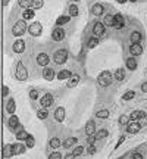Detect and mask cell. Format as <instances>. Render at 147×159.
Masks as SVG:
<instances>
[{
  "instance_id": "1",
  "label": "cell",
  "mask_w": 147,
  "mask_h": 159,
  "mask_svg": "<svg viewBox=\"0 0 147 159\" xmlns=\"http://www.w3.org/2000/svg\"><path fill=\"white\" fill-rule=\"evenodd\" d=\"M97 83H99L102 87H108V86H110V84H112V74H110L109 71H103V72L99 75Z\"/></svg>"
},
{
  "instance_id": "2",
  "label": "cell",
  "mask_w": 147,
  "mask_h": 159,
  "mask_svg": "<svg viewBox=\"0 0 147 159\" xmlns=\"http://www.w3.org/2000/svg\"><path fill=\"white\" fill-rule=\"evenodd\" d=\"M25 30H27V21H18L13 25L12 33H13V35H22L25 34Z\"/></svg>"
},
{
  "instance_id": "3",
  "label": "cell",
  "mask_w": 147,
  "mask_h": 159,
  "mask_svg": "<svg viewBox=\"0 0 147 159\" xmlns=\"http://www.w3.org/2000/svg\"><path fill=\"white\" fill-rule=\"evenodd\" d=\"M15 77L18 78L19 81H25L27 80V77H28V72L25 69V66H24V63H18V68H16V74H15Z\"/></svg>"
},
{
  "instance_id": "4",
  "label": "cell",
  "mask_w": 147,
  "mask_h": 159,
  "mask_svg": "<svg viewBox=\"0 0 147 159\" xmlns=\"http://www.w3.org/2000/svg\"><path fill=\"white\" fill-rule=\"evenodd\" d=\"M68 59V52L66 50H57L55 53V62L56 63H65Z\"/></svg>"
},
{
  "instance_id": "5",
  "label": "cell",
  "mask_w": 147,
  "mask_h": 159,
  "mask_svg": "<svg viewBox=\"0 0 147 159\" xmlns=\"http://www.w3.org/2000/svg\"><path fill=\"white\" fill-rule=\"evenodd\" d=\"M40 105H41L43 109L50 107V106L53 105V96H52V94H44V96H43V99L40 100Z\"/></svg>"
},
{
  "instance_id": "6",
  "label": "cell",
  "mask_w": 147,
  "mask_h": 159,
  "mask_svg": "<svg viewBox=\"0 0 147 159\" xmlns=\"http://www.w3.org/2000/svg\"><path fill=\"white\" fill-rule=\"evenodd\" d=\"M52 38L55 40V41H62L63 38H65V31L60 28V27H57L53 30V33H52Z\"/></svg>"
},
{
  "instance_id": "7",
  "label": "cell",
  "mask_w": 147,
  "mask_h": 159,
  "mask_svg": "<svg viewBox=\"0 0 147 159\" xmlns=\"http://www.w3.org/2000/svg\"><path fill=\"white\" fill-rule=\"evenodd\" d=\"M30 34L34 35V37H37V35L41 34V30H43V27H41V24H38V22H34L33 25H30Z\"/></svg>"
},
{
  "instance_id": "8",
  "label": "cell",
  "mask_w": 147,
  "mask_h": 159,
  "mask_svg": "<svg viewBox=\"0 0 147 159\" xmlns=\"http://www.w3.org/2000/svg\"><path fill=\"white\" fill-rule=\"evenodd\" d=\"M93 33H94V35H97V37L103 35L105 34V24H102V22H96L94 27H93Z\"/></svg>"
},
{
  "instance_id": "9",
  "label": "cell",
  "mask_w": 147,
  "mask_h": 159,
  "mask_svg": "<svg viewBox=\"0 0 147 159\" xmlns=\"http://www.w3.org/2000/svg\"><path fill=\"white\" fill-rule=\"evenodd\" d=\"M140 128H141V125H140V124L135 122V121H132V122L128 124L127 131H128L129 134H135V133H138V131H140Z\"/></svg>"
},
{
  "instance_id": "10",
  "label": "cell",
  "mask_w": 147,
  "mask_h": 159,
  "mask_svg": "<svg viewBox=\"0 0 147 159\" xmlns=\"http://www.w3.org/2000/svg\"><path fill=\"white\" fill-rule=\"evenodd\" d=\"M129 52H131V54H134V56H138V54H141V53H143V46H141L140 43L131 44V47H129Z\"/></svg>"
},
{
  "instance_id": "11",
  "label": "cell",
  "mask_w": 147,
  "mask_h": 159,
  "mask_svg": "<svg viewBox=\"0 0 147 159\" xmlns=\"http://www.w3.org/2000/svg\"><path fill=\"white\" fill-rule=\"evenodd\" d=\"M37 63H38V65H41V66L49 65V56H47L46 53H40V54L37 56Z\"/></svg>"
},
{
  "instance_id": "12",
  "label": "cell",
  "mask_w": 147,
  "mask_h": 159,
  "mask_svg": "<svg viewBox=\"0 0 147 159\" xmlns=\"http://www.w3.org/2000/svg\"><path fill=\"white\" fill-rule=\"evenodd\" d=\"M115 24H113V27L116 28V30H121L122 27H124V16L121 15V13H118V15H115Z\"/></svg>"
},
{
  "instance_id": "13",
  "label": "cell",
  "mask_w": 147,
  "mask_h": 159,
  "mask_svg": "<svg viewBox=\"0 0 147 159\" xmlns=\"http://www.w3.org/2000/svg\"><path fill=\"white\" fill-rule=\"evenodd\" d=\"M24 50H25V43H24L22 40H16V41L13 43V52L22 53Z\"/></svg>"
},
{
  "instance_id": "14",
  "label": "cell",
  "mask_w": 147,
  "mask_h": 159,
  "mask_svg": "<svg viewBox=\"0 0 147 159\" xmlns=\"http://www.w3.org/2000/svg\"><path fill=\"white\" fill-rule=\"evenodd\" d=\"M131 121H137L138 118H146V112L144 110H134L131 115H129Z\"/></svg>"
},
{
  "instance_id": "15",
  "label": "cell",
  "mask_w": 147,
  "mask_h": 159,
  "mask_svg": "<svg viewBox=\"0 0 147 159\" xmlns=\"http://www.w3.org/2000/svg\"><path fill=\"white\" fill-rule=\"evenodd\" d=\"M55 118H56V121H59V122H62V121L65 119V109H63V107H57V109H56Z\"/></svg>"
},
{
  "instance_id": "16",
  "label": "cell",
  "mask_w": 147,
  "mask_h": 159,
  "mask_svg": "<svg viewBox=\"0 0 147 159\" xmlns=\"http://www.w3.org/2000/svg\"><path fill=\"white\" fill-rule=\"evenodd\" d=\"M43 77L46 78V80H53L55 78V71L52 69V68H44V71H43Z\"/></svg>"
},
{
  "instance_id": "17",
  "label": "cell",
  "mask_w": 147,
  "mask_h": 159,
  "mask_svg": "<svg viewBox=\"0 0 147 159\" xmlns=\"http://www.w3.org/2000/svg\"><path fill=\"white\" fill-rule=\"evenodd\" d=\"M78 83H79V75L74 74V75L69 77V80H68V87H75Z\"/></svg>"
},
{
  "instance_id": "18",
  "label": "cell",
  "mask_w": 147,
  "mask_h": 159,
  "mask_svg": "<svg viewBox=\"0 0 147 159\" xmlns=\"http://www.w3.org/2000/svg\"><path fill=\"white\" fill-rule=\"evenodd\" d=\"M94 131H96V124L93 122V121H88L87 125H85V133H87L88 136H93Z\"/></svg>"
},
{
  "instance_id": "19",
  "label": "cell",
  "mask_w": 147,
  "mask_h": 159,
  "mask_svg": "<svg viewBox=\"0 0 147 159\" xmlns=\"http://www.w3.org/2000/svg\"><path fill=\"white\" fill-rule=\"evenodd\" d=\"M12 155H13V146L6 144L4 149H3V156H4V158H10Z\"/></svg>"
},
{
  "instance_id": "20",
  "label": "cell",
  "mask_w": 147,
  "mask_h": 159,
  "mask_svg": "<svg viewBox=\"0 0 147 159\" xmlns=\"http://www.w3.org/2000/svg\"><path fill=\"white\" fill-rule=\"evenodd\" d=\"M141 37H143V35H141L140 31H134V33L131 34V43H132V44L140 43V41H141Z\"/></svg>"
},
{
  "instance_id": "21",
  "label": "cell",
  "mask_w": 147,
  "mask_h": 159,
  "mask_svg": "<svg viewBox=\"0 0 147 159\" xmlns=\"http://www.w3.org/2000/svg\"><path fill=\"white\" fill-rule=\"evenodd\" d=\"M24 152H25V146L24 144H21V143L13 144V155H21Z\"/></svg>"
},
{
  "instance_id": "22",
  "label": "cell",
  "mask_w": 147,
  "mask_h": 159,
  "mask_svg": "<svg viewBox=\"0 0 147 159\" xmlns=\"http://www.w3.org/2000/svg\"><path fill=\"white\" fill-rule=\"evenodd\" d=\"M9 127L12 128V130H16L19 127V121H18V118L13 115V116H10V119H9Z\"/></svg>"
},
{
  "instance_id": "23",
  "label": "cell",
  "mask_w": 147,
  "mask_h": 159,
  "mask_svg": "<svg viewBox=\"0 0 147 159\" xmlns=\"http://www.w3.org/2000/svg\"><path fill=\"white\" fill-rule=\"evenodd\" d=\"M15 109H16L15 100H13V99H10V100L7 102V105H6V110H7L9 113H13V112H15Z\"/></svg>"
},
{
  "instance_id": "24",
  "label": "cell",
  "mask_w": 147,
  "mask_h": 159,
  "mask_svg": "<svg viewBox=\"0 0 147 159\" xmlns=\"http://www.w3.org/2000/svg\"><path fill=\"white\" fill-rule=\"evenodd\" d=\"M22 18H24L25 21L33 19V18H34V10H33V9H25V10H24V13H22Z\"/></svg>"
},
{
  "instance_id": "25",
  "label": "cell",
  "mask_w": 147,
  "mask_h": 159,
  "mask_svg": "<svg viewBox=\"0 0 147 159\" xmlns=\"http://www.w3.org/2000/svg\"><path fill=\"white\" fill-rule=\"evenodd\" d=\"M127 68H129L131 71L137 69V62H135L134 57H128V59H127Z\"/></svg>"
},
{
  "instance_id": "26",
  "label": "cell",
  "mask_w": 147,
  "mask_h": 159,
  "mask_svg": "<svg viewBox=\"0 0 147 159\" xmlns=\"http://www.w3.org/2000/svg\"><path fill=\"white\" fill-rule=\"evenodd\" d=\"M93 13H94L96 16L102 15V13H103V6H102V4H94V6H93Z\"/></svg>"
},
{
  "instance_id": "27",
  "label": "cell",
  "mask_w": 147,
  "mask_h": 159,
  "mask_svg": "<svg viewBox=\"0 0 147 159\" xmlns=\"http://www.w3.org/2000/svg\"><path fill=\"white\" fill-rule=\"evenodd\" d=\"M125 78V72H124V69H116V72H115V80H118V81H122Z\"/></svg>"
},
{
  "instance_id": "28",
  "label": "cell",
  "mask_w": 147,
  "mask_h": 159,
  "mask_svg": "<svg viewBox=\"0 0 147 159\" xmlns=\"http://www.w3.org/2000/svg\"><path fill=\"white\" fill-rule=\"evenodd\" d=\"M69 77H71V72L66 69L60 71V72L57 74V78H59V80H66V78H69Z\"/></svg>"
},
{
  "instance_id": "29",
  "label": "cell",
  "mask_w": 147,
  "mask_h": 159,
  "mask_svg": "<svg viewBox=\"0 0 147 159\" xmlns=\"http://www.w3.org/2000/svg\"><path fill=\"white\" fill-rule=\"evenodd\" d=\"M103 21H105V25H108V27H113V24H115V18L112 15H106Z\"/></svg>"
},
{
  "instance_id": "30",
  "label": "cell",
  "mask_w": 147,
  "mask_h": 159,
  "mask_svg": "<svg viewBox=\"0 0 147 159\" xmlns=\"http://www.w3.org/2000/svg\"><path fill=\"white\" fill-rule=\"evenodd\" d=\"M18 3H19V6H21V7H24V9H27V7L33 6V0H19Z\"/></svg>"
},
{
  "instance_id": "31",
  "label": "cell",
  "mask_w": 147,
  "mask_h": 159,
  "mask_svg": "<svg viewBox=\"0 0 147 159\" xmlns=\"http://www.w3.org/2000/svg\"><path fill=\"white\" fill-rule=\"evenodd\" d=\"M69 19H71L69 16H59V18H57V21H56V24L60 27V25H63V24H68V22H69Z\"/></svg>"
},
{
  "instance_id": "32",
  "label": "cell",
  "mask_w": 147,
  "mask_h": 159,
  "mask_svg": "<svg viewBox=\"0 0 147 159\" xmlns=\"http://www.w3.org/2000/svg\"><path fill=\"white\" fill-rule=\"evenodd\" d=\"M28 136H30V134H27V133H25V130H22V131H19V133H16V139H18V140H27V139H28Z\"/></svg>"
},
{
  "instance_id": "33",
  "label": "cell",
  "mask_w": 147,
  "mask_h": 159,
  "mask_svg": "<svg viewBox=\"0 0 147 159\" xmlns=\"http://www.w3.org/2000/svg\"><path fill=\"white\" fill-rule=\"evenodd\" d=\"M75 143H76V139H75V137H72V139H66V140L63 141V146H65L66 149H69V147H71L72 144H75Z\"/></svg>"
},
{
  "instance_id": "34",
  "label": "cell",
  "mask_w": 147,
  "mask_h": 159,
  "mask_svg": "<svg viewBox=\"0 0 147 159\" xmlns=\"http://www.w3.org/2000/svg\"><path fill=\"white\" fill-rule=\"evenodd\" d=\"M72 153L75 155V158H76V156H81V155L84 153V147H82V146H76V147L74 149Z\"/></svg>"
},
{
  "instance_id": "35",
  "label": "cell",
  "mask_w": 147,
  "mask_h": 159,
  "mask_svg": "<svg viewBox=\"0 0 147 159\" xmlns=\"http://www.w3.org/2000/svg\"><path fill=\"white\" fill-rule=\"evenodd\" d=\"M97 44H99V40H97L96 37H94V38H90V40H88V43H87L88 49H94V47H96Z\"/></svg>"
},
{
  "instance_id": "36",
  "label": "cell",
  "mask_w": 147,
  "mask_h": 159,
  "mask_svg": "<svg viewBox=\"0 0 147 159\" xmlns=\"http://www.w3.org/2000/svg\"><path fill=\"white\" fill-rule=\"evenodd\" d=\"M134 96H135V93H134L132 90H129V91H127V93L122 96V99H124V100H131V99H134Z\"/></svg>"
},
{
  "instance_id": "37",
  "label": "cell",
  "mask_w": 147,
  "mask_h": 159,
  "mask_svg": "<svg viewBox=\"0 0 147 159\" xmlns=\"http://www.w3.org/2000/svg\"><path fill=\"white\" fill-rule=\"evenodd\" d=\"M47 115H49V113H47V110H46V109H41V110H38V112H37V116H38L40 119H46V118H47Z\"/></svg>"
},
{
  "instance_id": "38",
  "label": "cell",
  "mask_w": 147,
  "mask_h": 159,
  "mask_svg": "<svg viewBox=\"0 0 147 159\" xmlns=\"http://www.w3.org/2000/svg\"><path fill=\"white\" fill-rule=\"evenodd\" d=\"M43 4H44L43 0H33V7H34V9H41Z\"/></svg>"
},
{
  "instance_id": "39",
  "label": "cell",
  "mask_w": 147,
  "mask_h": 159,
  "mask_svg": "<svg viewBox=\"0 0 147 159\" xmlns=\"http://www.w3.org/2000/svg\"><path fill=\"white\" fill-rule=\"evenodd\" d=\"M50 146H52V147H53V149H57V147H60V140H59V139H52V140H50Z\"/></svg>"
},
{
  "instance_id": "40",
  "label": "cell",
  "mask_w": 147,
  "mask_h": 159,
  "mask_svg": "<svg viewBox=\"0 0 147 159\" xmlns=\"http://www.w3.org/2000/svg\"><path fill=\"white\" fill-rule=\"evenodd\" d=\"M108 116H109V110H99V112H97V118L105 119V118H108Z\"/></svg>"
},
{
  "instance_id": "41",
  "label": "cell",
  "mask_w": 147,
  "mask_h": 159,
  "mask_svg": "<svg viewBox=\"0 0 147 159\" xmlns=\"http://www.w3.org/2000/svg\"><path fill=\"white\" fill-rule=\"evenodd\" d=\"M105 137H108V131H106V130H100V131L96 134V139H105Z\"/></svg>"
},
{
  "instance_id": "42",
  "label": "cell",
  "mask_w": 147,
  "mask_h": 159,
  "mask_svg": "<svg viewBox=\"0 0 147 159\" xmlns=\"http://www.w3.org/2000/svg\"><path fill=\"white\" fill-rule=\"evenodd\" d=\"M69 13H71V16H76V15H78V7H76L75 4H71V7H69Z\"/></svg>"
},
{
  "instance_id": "43",
  "label": "cell",
  "mask_w": 147,
  "mask_h": 159,
  "mask_svg": "<svg viewBox=\"0 0 147 159\" xmlns=\"http://www.w3.org/2000/svg\"><path fill=\"white\" fill-rule=\"evenodd\" d=\"M34 144H36L34 137H33V136H28V139H27V146H28V147H34Z\"/></svg>"
},
{
  "instance_id": "44",
  "label": "cell",
  "mask_w": 147,
  "mask_h": 159,
  "mask_svg": "<svg viewBox=\"0 0 147 159\" xmlns=\"http://www.w3.org/2000/svg\"><path fill=\"white\" fill-rule=\"evenodd\" d=\"M129 119H131V118H129V115H124V116H121V118H119V124L125 125V124H128Z\"/></svg>"
},
{
  "instance_id": "45",
  "label": "cell",
  "mask_w": 147,
  "mask_h": 159,
  "mask_svg": "<svg viewBox=\"0 0 147 159\" xmlns=\"http://www.w3.org/2000/svg\"><path fill=\"white\" fill-rule=\"evenodd\" d=\"M49 159H62V153L60 152H53V153H50Z\"/></svg>"
},
{
  "instance_id": "46",
  "label": "cell",
  "mask_w": 147,
  "mask_h": 159,
  "mask_svg": "<svg viewBox=\"0 0 147 159\" xmlns=\"http://www.w3.org/2000/svg\"><path fill=\"white\" fill-rule=\"evenodd\" d=\"M30 97H31L33 100H36L37 97H38V91H37V90H31V91H30Z\"/></svg>"
},
{
  "instance_id": "47",
  "label": "cell",
  "mask_w": 147,
  "mask_h": 159,
  "mask_svg": "<svg viewBox=\"0 0 147 159\" xmlns=\"http://www.w3.org/2000/svg\"><path fill=\"white\" fill-rule=\"evenodd\" d=\"M94 152H96V146H94V144H90V147H88V153L93 155Z\"/></svg>"
},
{
  "instance_id": "48",
  "label": "cell",
  "mask_w": 147,
  "mask_h": 159,
  "mask_svg": "<svg viewBox=\"0 0 147 159\" xmlns=\"http://www.w3.org/2000/svg\"><path fill=\"white\" fill-rule=\"evenodd\" d=\"M132 159H143V156H141L140 153H134V155H132Z\"/></svg>"
},
{
  "instance_id": "49",
  "label": "cell",
  "mask_w": 147,
  "mask_h": 159,
  "mask_svg": "<svg viewBox=\"0 0 147 159\" xmlns=\"http://www.w3.org/2000/svg\"><path fill=\"white\" fill-rule=\"evenodd\" d=\"M7 93H9V88H7V86H4L3 87V96H7Z\"/></svg>"
},
{
  "instance_id": "50",
  "label": "cell",
  "mask_w": 147,
  "mask_h": 159,
  "mask_svg": "<svg viewBox=\"0 0 147 159\" xmlns=\"http://www.w3.org/2000/svg\"><path fill=\"white\" fill-rule=\"evenodd\" d=\"M65 159H75V155H74V153H68Z\"/></svg>"
},
{
  "instance_id": "51",
  "label": "cell",
  "mask_w": 147,
  "mask_h": 159,
  "mask_svg": "<svg viewBox=\"0 0 147 159\" xmlns=\"http://www.w3.org/2000/svg\"><path fill=\"white\" fill-rule=\"evenodd\" d=\"M124 139H125V137H124V136H122V137H121V139H119V141H118V144H116V147H119V144H121V143H122V141H124Z\"/></svg>"
},
{
  "instance_id": "52",
  "label": "cell",
  "mask_w": 147,
  "mask_h": 159,
  "mask_svg": "<svg viewBox=\"0 0 147 159\" xmlns=\"http://www.w3.org/2000/svg\"><path fill=\"white\" fill-rule=\"evenodd\" d=\"M93 141H94V137H93V136H90V137H88V143H90V144H93Z\"/></svg>"
},
{
  "instance_id": "53",
  "label": "cell",
  "mask_w": 147,
  "mask_h": 159,
  "mask_svg": "<svg viewBox=\"0 0 147 159\" xmlns=\"http://www.w3.org/2000/svg\"><path fill=\"white\" fill-rule=\"evenodd\" d=\"M141 88H143V91H147V83H144V84L141 86Z\"/></svg>"
},
{
  "instance_id": "54",
  "label": "cell",
  "mask_w": 147,
  "mask_h": 159,
  "mask_svg": "<svg viewBox=\"0 0 147 159\" xmlns=\"http://www.w3.org/2000/svg\"><path fill=\"white\" fill-rule=\"evenodd\" d=\"M7 1H9V0H3V4H7Z\"/></svg>"
},
{
  "instance_id": "55",
  "label": "cell",
  "mask_w": 147,
  "mask_h": 159,
  "mask_svg": "<svg viewBox=\"0 0 147 159\" xmlns=\"http://www.w3.org/2000/svg\"><path fill=\"white\" fill-rule=\"evenodd\" d=\"M118 1H119V3H125L127 0H118Z\"/></svg>"
},
{
  "instance_id": "56",
  "label": "cell",
  "mask_w": 147,
  "mask_h": 159,
  "mask_svg": "<svg viewBox=\"0 0 147 159\" xmlns=\"http://www.w3.org/2000/svg\"><path fill=\"white\" fill-rule=\"evenodd\" d=\"M131 1H137V0H131Z\"/></svg>"
},
{
  "instance_id": "57",
  "label": "cell",
  "mask_w": 147,
  "mask_h": 159,
  "mask_svg": "<svg viewBox=\"0 0 147 159\" xmlns=\"http://www.w3.org/2000/svg\"><path fill=\"white\" fill-rule=\"evenodd\" d=\"M74 1H78V0H74Z\"/></svg>"
}]
</instances>
